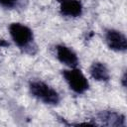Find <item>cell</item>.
Instances as JSON below:
<instances>
[{
	"label": "cell",
	"instance_id": "30bf717a",
	"mask_svg": "<svg viewBox=\"0 0 127 127\" xmlns=\"http://www.w3.org/2000/svg\"><path fill=\"white\" fill-rule=\"evenodd\" d=\"M8 44L4 41V40H2V39H0V49L2 48V47H4V46H7Z\"/></svg>",
	"mask_w": 127,
	"mask_h": 127
},
{
	"label": "cell",
	"instance_id": "5b68a950",
	"mask_svg": "<svg viewBox=\"0 0 127 127\" xmlns=\"http://www.w3.org/2000/svg\"><path fill=\"white\" fill-rule=\"evenodd\" d=\"M56 54H57V58L58 60L69 66V67H75L77 63H78V60H77V57L75 55V53L69 49L68 47L64 46V45H59L57 46L56 48Z\"/></svg>",
	"mask_w": 127,
	"mask_h": 127
},
{
	"label": "cell",
	"instance_id": "6da1fadb",
	"mask_svg": "<svg viewBox=\"0 0 127 127\" xmlns=\"http://www.w3.org/2000/svg\"><path fill=\"white\" fill-rule=\"evenodd\" d=\"M30 91L37 99L47 104H57L60 101L59 93L50 85L43 81H32L30 83Z\"/></svg>",
	"mask_w": 127,
	"mask_h": 127
},
{
	"label": "cell",
	"instance_id": "3957f363",
	"mask_svg": "<svg viewBox=\"0 0 127 127\" xmlns=\"http://www.w3.org/2000/svg\"><path fill=\"white\" fill-rule=\"evenodd\" d=\"M9 32L14 43L20 48H26L33 41V33L31 29L21 23L11 24Z\"/></svg>",
	"mask_w": 127,
	"mask_h": 127
},
{
	"label": "cell",
	"instance_id": "9c48e42d",
	"mask_svg": "<svg viewBox=\"0 0 127 127\" xmlns=\"http://www.w3.org/2000/svg\"><path fill=\"white\" fill-rule=\"evenodd\" d=\"M18 0H0V5L5 8H12L17 4Z\"/></svg>",
	"mask_w": 127,
	"mask_h": 127
},
{
	"label": "cell",
	"instance_id": "8992f818",
	"mask_svg": "<svg viewBox=\"0 0 127 127\" xmlns=\"http://www.w3.org/2000/svg\"><path fill=\"white\" fill-rule=\"evenodd\" d=\"M60 11L67 17H77L82 13V5L79 0H59Z\"/></svg>",
	"mask_w": 127,
	"mask_h": 127
},
{
	"label": "cell",
	"instance_id": "ba28073f",
	"mask_svg": "<svg viewBox=\"0 0 127 127\" xmlns=\"http://www.w3.org/2000/svg\"><path fill=\"white\" fill-rule=\"evenodd\" d=\"M89 72L91 76L98 81H106L109 79V71L106 65L102 63H93L90 66Z\"/></svg>",
	"mask_w": 127,
	"mask_h": 127
},
{
	"label": "cell",
	"instance_id": "52a82bcc",
	"mask_svg": "<svg viewBox=\"0 0 127 127\" xmlns=\"http://www.w3.org/2000/svg\"><path fill=\"white\" fill-rule=\"evenodd\" d=\"M99 120L108 126H124V116L113 111H104L100 113Z\"/></svg>",
	"mask_w": 127,
	"mask_h": 127
},
{
	"label": "cell",
	"instance_id": "7a4b0ae2",
	"mask_svg": "<svg viewBox=\"0 0 127 127\" xmlns=\"http://www.w3.org/2000/svg\"><path fill=\"white\" fill-rule=\"evenodd\" d=\"M63 75L65 81L67 82L69 88L74 92L83 93L88 89V86H89L88 81L79 69L75 67H70V69L64 70Z\"/></svg>",
	"mask_w": 127,
	"mask_h": 127
},
{
	"label": "cell",
	"instance_id": "277c9868",
	"mask_svg": "<svg viewBox=\"0 0 127 127\" xmlns=\"http://www.w3.org/2000/svg\"><path fill=\"white\" fill-rule=\"evenodd\" d=\"M105 40L108 47L117 52H124L127 48L126 37L119 31L116 30H108L105 34Z\"/></svg>",
	"mask_w": 127,
	"mask_h": 127
}]
</instances>
